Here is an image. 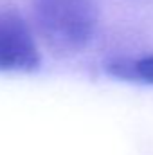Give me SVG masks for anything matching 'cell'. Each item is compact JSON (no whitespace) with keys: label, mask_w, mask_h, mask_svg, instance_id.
<instances>
[{"label":"cell","mask_w":153,"mask_h":155,"mask_svg":"<svg viewBox=\"0 0 153 155\" xmlns=\"http://www.w3.org/2000/svg\"><path fill=\"white\" fill-rule=\"evenodd\" d=\"M40 36L58 54L81 52L99 24L97 0H31Z\"/></svg>","instance_id":"cell-1"},{"label":"cell","mask_w":153,"mask_h":155,"mask_svg":"<svg viewBox=\"0 0 153 155\" xmlns=\"http://www.w3.org/2000/svg\"><path fill=\"white\" fill-rule=\"evenodd\" d=\"M41 65L36 38L13 7H0V72H34Z\"/></svg>","instance_id":"cell-2"},{"label":"cell","mask_w":153,"mask_h":155,"mask_svg":"<svg viewBox=\"0 0 153 155\" xmlns=\"http://www.w3.org/2000/svg\"><path fill=\"white\" fill-rule=\"evenodd\" d=\"M105 71L121 81L153 85V54L139 58H119L106 63Z\"/></svg>","instance_id":"cell-3"}]
</instances>
